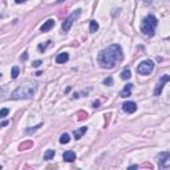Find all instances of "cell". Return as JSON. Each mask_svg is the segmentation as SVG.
<instances>
[{
	"label": "cell",
	"instance_id": "cell-22",
	"mask_svg": "<svg viewBox=\"0 0 170 170\" xmlns=\"http://www.w3.org/2000/svg\"><path fill=\"white\" fill-rule=\"evenodd\" d=\"M8 113H9V109H7V108H3V109H1V112H0V117H6Z\"/></svg>",
	"mask_w": 170,
	"mask_h": 170
},
{
	"label": "cell",
	"instance_id": "cell-11",
	"mask_svg": "<svg viewBox=\"0 0 170 170\" xmlns=\"http://www.w3.org/2000/svg\"><path fill=\"white\" fill-rule=\"evenodd\" d=\"M53 27H55V20H53V19H49V20H47L45 23L40 27V31L41 32H48L49 29L53 28Z\"/></svg>",
	"mask_w": 170,
	"mask_h": 170
},
{
	"label": "cell",
	"instance_id": "cell-27",
	"mask_svg": "<svg viewBox=\"0 0 170 170\" xmlns=\"http://www.w3.org/2000/svg\"><path fill=\"white\" fill-rule=\"evenodd\" d=\"M7 125H8V121H3V122H1V126H7Z\"/></svg>",
	"mask_w": 170,
	"mask_h": 170
},
{
	"label": "cell",
	"instance_id": "cell-10",
	"mask_svg": "<svg viewBox=\"0 0 170 170\" xmlns=\"http://www.w3.org/2000/svg\"><path fill=\"white\" fill-rule=\"evenodd\" d=\"M63 159L66 162H73L76 159V153L72 152V150H66L63 154Z\"/></svg>",
	"mask_w": 170,
	"mask_h": 170
},
{
	"label": "cell",
	"instance_id": "cell-15",
	"mask_svg": "<svg viewBox=\"0 0 170 170\" xmlns=\"http://www.w3.org/2000/svg\"><path fill=\"white\" fill-rule=\"evenodd\" d=\"M97 29H98V23L96 20H92L89 23V31L92 33H95V32H97Z\"/></svg>",
	"mask_w": 170,
	"mask_h": 170
},
{
	"label": "cell",
	"instance_id": "cell-14",
	"mask_svg": "<svg viewBox=\"0 0 170 170\" xmlns=\"http://www.w3.org/2000/svg\"><path fill=\"white\" fill-rule=\"evenodd\" d=\"M53 157H55V150L53 149H48L44 153V159L45 161H51V159H53Z\"/></svg>",
	"mask_w": 170,
	"mask_h": 170
},
{
	"label": "cell",
	"instance_id": "cell-3",
	"mask_svg": "<svg viewBox=\"0 0 170 170\" xmlns=\"http://www.w3.org/2000/svg\"><path fill=\"white\" fill-rule=\"evenodd\" d=\"M157 24H158V20H157L156 16L149 15V16H146V18L142 20V23H141V32L144 33V35H146V36H154Z\"/></svg>",
	"mask_w": 170,
	"mask_h": 170
},
{
	"label": "cell",
	"instance_id": "cell-12",
	"mask_svg": "<svg viewBox=\"0 0 170 170\" xmlns=\"http://www.w3.org/2000/svg\"><path fill=\"white\" fill-rule=\"evenodd\" d=\"M68 60H69V55L65 53V52L57 55V57H56V63H57V64H64V63H66Z\"/></svg>",
	"mask_w": 170,
	"mask_h": 170
},
{
	"label": "cell",
	"instance_id": "cell-20",
	"mask_svg": "<svg viewBox=\"0 0 170 170\" xmlns=\"http://www.w3.org/2000/svg\"><path fill=\"white\" fill-rule=\"evenodd\" d=\"M104 85H107V87H110V85H113V78L110 77V76L104 80Z\"/></svg>",
	"mask_w": 170,
	"mask_h": 170
},
{
	"label": "cell",
	"instance_id": "cell-23",
	"mask_svg": "<svg viewBox=\"0 0 170 170\" xmlns=\"http://www.w3.org/2000/svg\"><path fill=\"white\" fill-rule=\"evenodd\" d=\"M41 64H43V61H41V60H36V61H33V63H32V65L35 66V68H39Z\"/></svg>",
	"mask_w": 170,
	"mask_h": 170
},
{
	"label": "cell",
	"instance_id": "cell-1",
	"mask_svg": "<svg viewBox=\"0 0 170 170\" xmlns=\"http://www.w3.org/2000/svg\"><path fill=\"white\" fill-rule=\"evenodd\" d=\"M124 55L120 44H112L108 48L102 49L97 56V63L102 69H113L121 64Z\"/></svg>",
	"mask_w": 170,
	"mask_h": 170
},
{
	"label": "cell",
	"instance_id": "cell-21",
	"mask_svg": "<svg viewBox=\"0 0 170 170\" xmlns=\"http://www.w3.org/2000/svg\"><path fill=\"white\" fill-rule=\"evenodd\" d=\"M51 43H52V41H51V40H48L45 44H44V45H43V44H40V45H39V51H45V49H47V47H48V45H51Z\"/></svg>",
	"mask_w": 170,
	"mask_h": 170
},
{
	"label": "cell",
	"instance_id": "cell-4",
	"mask_svg": "<svg viewBox=\"0 0 170 170\" xmlns=\"http://www.w3.org/2000/svg\"><path fill=\"white\" fill-rule=\"evenodd\" d=\"M153 69H154V63L152 60H145L138 64V66H137V73H140L142 76H147L153 72Z\"/></svg>",
	"mask_w": 170,
	"mask_h": 170
},
{
	"label": "cell",
	"instance_id": "cell-18",
	"mask_svg": "<svg viewBox=\"0 0 170 170\" xmlns=\"http://www.w3.org/2000/svg\"><path fill=\"white\" fill-rule=\"evenodd\" d=\"M69 141H71L69 134H66V133L61 134V137H60V144H68Z\"/></svg>",
	"mask_w": 170,
	"mask_h": 170
},
{
	"label": "cell",
	"instance_id": "cell-6",
	"mask_svg": "<svg viewBox=\"0 0 170 170\" xmlns=\"http://www.w3.org/2000/svg\"><path fill=\"white\" fill-rule=\"evenodd\" d=\"M80 15H81V9H76L75 12H72V13L68 16V19H66V20L63 23V25H61V27H63V31L64 32H68V31H69L71 27H72V24H73V21H75L76 19L80 16Z\"/></svg>",
	"mask_w": 170,
	"mask_h": 170
},
{
	"label": "cell",
	"instance_id": "cell-8",
	"mask_svg": "<svg viewBox=\"0 0 170 170\" xmlns=\"http://www.w3.org/2000/svg\"><path fill=\"white\" fill-rule=\"evenodd\" d=\"M122 110L125 113H128V114H132V113H134L137 110V104L134 101H126V102L122 104Z\"/></svg>",
	"mask_w": 170,
	"mask_h": 170
},
{
	"label": "cell",
	"instance_id": "cell-26",
	"mask_svg": "<svg viewBox=\"0 0 170 170\" xmlns=\"http://www.w3.org/2000/svg\"><path fill=\"white\" fill-rule=\"evenodd\" d=\"M15 1H16L18 4H20V3H24V1H27V0H15Z\"/></svg>",
	"mask_w": 170,
	"mask_h": 170
},
{
	"label": "cell",
	"instance_id": "cell-13",
	"mask_svg": "<svg viewBox=\"0 0 170 170\" xmlns=\"http://www.w3.org/2000/svg\"><path fill=\"white\" fill-rule=\"evenodd\" d=\"M87 130H88L87 126H83V128H80L78 130H75V133H73V134H75V140H80L81 135L87 133Z\"/></svg>",
	"mask_w": 170,
	"mask_h": 170
},
{
	"label": "cell",
	"instance_id": "cell-24",
	"mask_svg": "<svg viewBox=\"0 0 170 170\" xmlns=\"http://www.w3.org/2000/svg\"><path fill=\"white\" fill-rule=\"evenodd\" d=\"M100 107V101H95L93 102V108H98Z\"/></svg>",
	"mask_w": 170,
	"mask_h": 170
},
{
	"label": "cell",
	"instance_id": "cell-7",
	"mask_svg": "<svg viewBox=\"0 0 170 170\" xmlns=\"http://www.w3.org/2000/svg\"><path fill=\"white\" fill-rule=\"evenodd\" d=\"M167 81H170V76L169 75L161 76V78H159L158 84H157L156 88H154V96H159V95H161L162 89H164V87H165V84H166Z\"/></svg>",
	"mask_w": 170,
	"mask_h": 170
},
{
	"label": "cell",
	"instance_id": "cell-16",
	"mask_svg": "<svg viewBox=\"0 0 170 170\" xmlns=\"http://www.w3.org/2000/svg\"><path fill=\"white\" fill-rule=\"evenodd\" d=\"M130 77H132V73H130V71L128 69V68L121 72V78H122V80H129Z\"/></svg>",
	"mask_w": 170,
	"mask_h": 170
},
{
	"label": "cell",
	"instance_id": "cell-17",
	"mask_svg": "<svg viewBox=\"0 0 170 170\" xmlns=\"http://www.w3.org/2000/svg\"><path fill=\"white\" fill-rule=\"evenodd\" d=\"M19 75H20V68H19V66H13V68H12V72H11V77L18 78Z\"/></svg>",
	"mask_w": 170,
	"mask_h": 170
},
{
	"label": "cell",
	"instance_id": "cell-2",
	"mask_svg": "<svg viewBox=\"0 0 170 170\" xmlns=\"http://www.w3.org/2000/svg\"><path fill=\"white\" fill-rule=\"evenodd\" d=\"M36 89H37V84L32 83V84H23L19 88L12 92L11 97L13 100H29L35 96Z\"/></svg>",
	"mask_w": 170,
	"mask_h": 170
},
{
	"label": "cell",
	"instance_id": "cell-19",
	"mask_svg": "<svg viewBox=\"0 0 170 170\" xmlns=\"http://www.w3.org/2000/svg\"><path fill=\"white\" fill-rule=\"evenodd\" d=\"M41 126H43V124H39L37 126H33V128H32V129H25V133H27V134H31V133H35L36 130H37L39 128H41Z\"/></svg>",
	"mask_w": 170,
	"mask_h": 170
},
{
	"label": "cell",
	"instance_id": "cell-5",
	"mask_svg": "<svg viewBox=\"0 0 170 170\" xmlns=\"http://www.w3.org/2000/svg\"><path fill=\"white\" fill-rule=\"evenodd\" d=\"M157 162H158L159 169H167L170 167V153L169 152H162L157 156Z\"/></svg>",
	"mask_w": 170,
	"mask_h": 170
},
{
	"label": "cell",
	"instance_id": "cell-29",
	"mask_svg": "<svg viewBox=\"0 0 170 170\" xmlns=\"http://www.w3.org/2000/svg\"><path fill=\"white\" fill-rule=\"evenodd\" d=\"M59 3H63V1H65V0H57Z\"/></svg>",
	"mask_w": 170,
	"mask_h": 170
},
{
	"label": "cell",
	"instance_id": "cell-28",
	"mask_svg": "<svg viewBox=\"0 0 170 170\" xmlns=\"http://www.w3.org/2000/svg\"><path fill=\"white\" fill-rule=\"evenodd\" d=\"M135 167H138V165H132V166H130V169H135Z\"/></svg>",
	"mask_w": 170,
	"mask_h": 170
},
{
	"label": "cell",
	"instance_id": "cell-25",
	"mask_svg": "<svg viewBox=\"0 0 170 170\" xmlns=\"http://www.w3.org/2000/svg\"><path fill=\"white\" fill-rule=\"evenodd\" d=\"M27 59H28V53L24 52V55H23V57H21V60H27Z\"/></svg>",
	"mask_w": 170,
	"mask_h": 170
},
{
	"label": "cell",
	"instance_id": "cell-9",
	"mask_svg": "<svg viewBox=\"0 0 170 170\" xmlns=\"http://www.w3.org/2000/svg\"><path fill=\"white\" fill-rule=\"evenodd\" d=\"M132 89H133V84H126L124 87V89L120 92V97H122V98L129 97L132 95Z\"/></svg>",
	"mask_w": 170,
	"mask_h": 170
}]
</instances>
